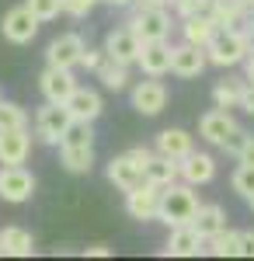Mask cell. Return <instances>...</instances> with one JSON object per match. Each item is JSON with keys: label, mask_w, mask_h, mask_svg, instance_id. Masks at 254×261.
<instances>
[{"label": "cell", "mask_w": 254, "mask_h": 261, "mask_svg": "<svg viewBox=\"0 0 254 261\" xmlns=\"http://www.w3.org/2000/svg\"><path fill=\"white\" fill-rule=\"evenodd\" d=\"M105 174H108V181L115 185L118 192H133L136 185H143V181H146V171L133 161V153H129V150H125V153H118V157H112Z\"/></svg>", "instance_id": "7c38bea8"}, {"label": "cell", "mask_w": 254, "mask_h": 261, "mask_svg": "<svg viewBox=\"0 0 254 261\" xmlns=\"http://www.w3.org/2000/svg\"><path fill=\"white\" fill-rule=\"evenodd\" d=\"M240 108L254 115V81H244V87H240Z\"/></svg>", "instance_id": "d590c367"}, {"label": "cell", "mask_w": 254, "mask_h": 261, "mask_svg": "<svg viewBox=\"0 0 254 261\" xmlns=\"http://www.w3.org/2000/svg\"><path fill=\"white\" fill-rule=\"evenodd\" d=\"M101 4H112V7H133L136 0H101Z\"/></svg>", "instance_id": "ee69618b"}, {"label": "cell", "mask_w": 254, "mask_h": 261, "mask_svg": "<svg viewBox=\"0 0 254 261\" xmlns=\"http://www.w3.org/2000/svg\"><path fill=\"white\" fill-rule=\"evenodd\" d=\"M237 161L240 164H254V136H247V143H244V150H240Z\"/></svg>", "instance_id": "ab89813d"}, {"label": "cell", "mask_w": 254, "mask_h": 261, "mask_svg": "<svg viewBox=\"0 0 254 261\" xmlns=\"http://www.w3.org/2000/svg\"><path fill=\"white\" fill-rule=\"evenodd\" d=\"M244 143H247V133H240V129H237V133H234V136H230L226 143H223L219 150H226V153H234V157H240V150H244Z\"/></svg>", "instance_id": "e575fe53"}, {"label": "cell", "mask_w": 254, "mask_h": 261, "mask_svg": "<svg viewBox=\"0 0 254 261\" xmlns=\"http://www.w3.org/2000/svg\"><path fill=\"white\" fill-rule=\"evenodd\" d=\"M240 258H254V230L240 233Z\"/></svg>", "instance_id": "74e56055"}, {"label": "cell", "mask_w": 254, "mask_h": 261, "mask_svg": "<svg viewBox=\"0 0 254 261\" xmlns=\"http://www.w3.org/2000/svg\"><path fill=\"white\" fill-rule=\"evenodd\" d=\"M237 129H240V125L234 122L230 108H219V105H216L213 112H206V115L198 119V136H202L206 143H213V146H223V143L230 140Z\"/></svg>", "instance_id": "9c48e42d"}, {"label": "cell", "mask_w": 254, "mask_h": 261, "mask_svg": "<svg viewBox=\"0 0 254 261\" xmlns=\"http://www.w3.org/2000/svg\"><path fill=\"white\" fill-rule=\"evenodd\" d=\"M192 150H195V143H192V136L185 129H164V133H157V153H164V157L185 161Z\"/></svg>", "instance_id": "7402d4cb"}, {"label": "cell", "mask_w": 254, "mask_h": 261, "mask_svg": "<svg viewBox=\"0 0 254 261\" xmlns=\"http://www.w3.org/2000/svg\"><path fill=\"white\" fill-rule=\"evenodd\" d=\"M206 63H209V53L195 45V42H181L174 45V60H171V73L174 77H185V81H192L198 77L202 70H206Z\"/></svg>", "instance_id": "4fadbf2b"}, {"label": "cell", "mask_w": 254, "mask_h": 261, "mask_svg": "<svg viewBox=\"0 0 254 261\" xmlns=\"http://www.w3.org/2000/svg\"><path fill=\"white\" fill-rule=\"evenodd\" d=\"M240 32H244V42H247V56H254V18L247 21Z\"/></svg>", "instance_id": "60d3db41"}, {"label": "cell", "mask_w": 254, "mask_h": 261, "mask_svg": "<svg viewBox=\"0 0 254 261\" xmlns=\"http://www.w3.org/2000/svg\"><path fill=\"white\" fill-rule=\"evenodd\" d=\"M181 178V161L174 157H164V153H154V161L146 164V181H154L160 188H167V185H174Z\"/></svg>", "instance_id": "d4e9b609"}, {"label": "cell", "mask_w": 254, "mask_h": 261, "mask_svg": "<svg viewBox=\"0 0 254 261\" xmlns=\"http://www.w3.org/2000/svg\"><path fill=\"white\" fill-rule=\"evenodd\" d=\"M28 7H32V14L39 21H53L63 14V0H24Z\"/></svg>", "instance_id": "1f68e13d"}, {"label": "cell", "mask_w": 254, "mask_h": 261, "mask_svg": "<svg viewBox=\"0 0 254 261\" xmlns=\"http://www.w3.org/2000/svg\"><path fill=\"white\" fill-rule=\"evenodd\" d=\"M213 4H216V0H185V4L177 7V14H181V18H192V14H213Z\"/></svg>", "instance_id": "d6a6232c"}, {"label": "cell", "mask_w": 254, "mask_h": 261, "mask_svg": "<svg viewBox=\"0 0 254 261\" xmlns=\"http://www.w3.org/2000/svg\"><path fill=\"white\" fill-rule=\"evenodd\" d=\"M247 205H251V213H254V195H251V199H247Z\"/></svg>", "instance_id": "7dc6e473"}, {"label": "cell", "mask_w": 254, "mask_h": 261, "mask_svg": "<svg viewBox=\"0 0 254 261\" xmlns=\"http://www.w3.org/2000/svg\"><path fill=\"white\" fill-rule=\"evenodd\" d=\"M0 258H4V241H0Z\"/></svg>", "instance_id": "c3c4849f"}, {"label": "cell", "mask_w": 254, "mask_h": 261, "mask_svg": "<svg viewBox=\"0 0 254 261\" xmlns=\"http://www.w3.org/2000/svg\"><path fill=\"white\" fill-rule=\"evenodd\" d=\"M87 254H91V258H108V247L94 244V247H87Z\"/></svg>", "instance_id": "b9f144b4"}, {"label": "cell", "mask_w": 254, "mask_h": 261, "mask_svg": "<svg viewBox=\"0 0 254 261\" xmlns=\"http://www.w3.org/2000/svg\"><path fill=\"white\" fill-rule=\"evenodd\" d=\"M240 81H219L213 87V101L219 108H240Z\"/></svg>", "instance_id": "f1b7e54d"}, {"label": "cell", "mask_w": 254, "mask_h": 261, "mask_svg": "<svg viewBox=\"0 0 254 261\" xmlns=\"http://www.w3.org/2000/svg\"><path fill=\"white\" fill-rule=\"evenodd\" d=\"M213 18H216L219 28H244V24L254 18V11H251L247 0H216Z\"/></svg>", "instance_id": "ffe728a7"}, {"label": "cell", "mask_w": 254, "mask_h": 261, "mask_svg": "<svg viewBox=\"0 0 254 261\" xmlns=\"http://www.w3.org/2000/svg\"><path fill=\"white\" fill-rule=\"evenodd\" d=\"M0 241H4V254H11V258H32L35 254V237L24 226H4Z\"/></svg>", "instance_id": "cb8c5ba5"}, {"label": "cell", "mask_w": 254, "mask_h": 261, "mask_svg": "<svg viewBox=\"0 0 254 261\" xmlns=\"http://www.w3.org/2000/svg\"><path fill=\"white\" fill-rule=\"evenodd\" d=\"M171 60H174V45H167L164 42H143V53H139V70L146 73V77H164V73H171Z\"/></svg>", "instance_id": "2e32d148"}, {"label": "cell", "mask_w": 254, "mask_h": 261, "mask_svg": "<svg viewBox=\"0 0 254 261\" xmlns=\"http://www.w3.org/2000/svg\"><path fill=\"white\" fill-rule=\"evenodd\" d=\"M101 60H105V49H87V53H84V60H80V66H84V70H87V73H94V70H98L101 66Z\"/></svg>", "instance_id": "8d00e7d4"}, {"label": "cell", "mask_w": 254, "mask_h": 261, "mask_svg": "<svg viewBox=\"0 0 254 261\" xmlns=\"http://www.w3.org/2000/svg\"><path fill=\"white\" fill-rule=\"evenodd\" d=\"M160 185H154V181H143V185H136L133 192H125V213L133 216V220L146 223V220H157L160 216Z\"/></svg>", "instance_id": "ba28073f"}, {"label": "cell", "mask_w": 254, "mask_h": 261, "mask_svg": "<svg viewBox=\"0 0 254 261\" xmlns=\"http://www.w3.org/2000/svg\"><path fill=\"white\" fill-rule=\"evenodd\" d=\"M39 24L42 21L32 14V7L28 4H21V7H11L4 21H0V32H4V39L14 42V45H28V42L39 35Z\"/></svg>", "instance_id": "52a82bcc"}, {"label": "cell", "mask_w": 254, "mask_h": 261, "mask_svg": "<svg viewBox=\"0 0 254 261\" xmlns=\"http://www.w3.org/2000/svg\"><path fill=\"white\" fill-rule=\"evenodd\" d=\"M59 157H63V167L70 174H87L94 167V133H91V122H73L66 129V136L59 140Z\"/></svg>", "instance_id": "6da1fadb"}, {"label": "cell", "mask_w": 254, "mask_h": 261, "mask_svg": "<svg viewBox=\"0 0 254 261\" xmlns=\"http://www.w3.org/2000/svg\"><path fill=\"white\" fill-rule=\"evenodd\" d=\"M94 77H98L108 91H122V87L129 84V66L118 63V60H112V56L105 53V60H101V66L94 70Z\"/></svg>", "instance_id": "4316f807"}, {"label": "cell", "mask_w": 254, "mask_h": 261, "mask_svg": "<svg viewBox=\"0 0 254 261\" xmlns=\"http://www.w3.org/2000/svg\"><path fill=\"white\" fill-rule=\"evenodd\" d=\"M129 153H133V161H136L139 167H143V171H146V164L154 161V150H146V146H133Z\"/></svg>", "instance_id": "f35d334b"}, {"label": "cell", "mask_w": 254, "mask_h": 261, "mask_svg": "<svg viewBox=\"0 0 254 261\" xmlns=\"http://www.w3.org/2000/svg\"><path fill=\"white\" fill-rule=\"evenodd\" d=\"M84 53H87V42L80 39L77 32H66V35H59V39L49 42V49H45V60L49 66H80L84 60Z\"/></svg>", "instance_id": "8fae6325"}, {"label": "cell", "mask_w": 254, "mask_h": 261, "mask_svg": "<svg viewBox=\"0 0 254 261\" xmlns=\"http://www.w3.org/2000/svg\"><path fill=\"white\" fill-rule=\"evenodd\" d=\"M32 153V133L24 129H0V164H24Z\"/></svg>", "instance_id": "e0dca14e"}, {"label": "cell", "mask_w": 254, "mask_h": 261, "mask_svg": "<svg viewBox=\"0 0 254 261\" xmlns=\"http://www.w3.org/2000/svg\"><path fill=\"white\" fill-rule=\"evenodd\" d=\"M230 188H234L237 195L251 199L254 195V164H240V167H237L234 178H230Z\"/></svg>", "instance_id": "4dcf8cb0"}, {"label": "cell", "mask_w": 254, "mask_h": 261, "mask_svg": "<svg viewBox=\"0 0 254 261\" xmlns=\"http://www.w3.org/2000/svg\"><path fill=\"white\" fill-rule=\"evenodd\" d=\"M73 122L77 119L70 115V108H66L63 101H45L39 112H35V136H39L42 143H59Z\"/></svg>", "instance_id": "277c9868"}, {"label": "cell", "mask_w": 254, "mask_h": 261, "mask_svg": "<svg viewBox=\"0 0 254 261\" xmlns=\"http://www.w3.org/2000/svg\"><path fill=\"white\" fill-rule=\"evenodd\" d=\"M247 4H251V11H254V0H247Z\"/></svg>", "instance_id": "681fc988"}, {"label": "cell", "mask_w": 254, "mask_h": 261, "mask_svg": "<svg viewBox=\"0 0 254 261\" xmlns=\"http://www.w3.org/2000/svg\"><path fill=\"white\" fill-rule=\"evenodd\" d=\"M63 105L70 108V115H73L77 122H94L101 112H105V101H101V94L94 91V87H77Z\"/></svg>", "instance_id": "d6986e66"}, {"label": "cell", "mask_w": 254, "mask_h": 261, "mask_svg": "<svg viewBox=\"0 0 254 261\" xmlns=\"http://www.w3.org/2000/svg\"><path fill=\"white\" fill-rule=\"evenodd\" d=\"M192 188H195V185H188V181H185V185L174 181V185H167V188L160 192V216H157V220L164 223V226L174 230V226H188V223L195 220L202 202L195 199Z\"/></svg>", "instance_id": "7a4b0ae2"}, {"label": "cell", "mask_w": 254, "mask_h": 261, "mask_svg": "<svg viewBox=\"0 0 254 261\" xmlns=\"http://www.w3.org/2000/svg\"><path fill=\"white\" fill-rule=\"evenodd\" d=\"M247 81H254V56H247Z\"/></svg>", "instance_id": "f6af8a7d"}, {"label": "cell", "mask_w": 254, "mask_h": 261, "mask_svg": "<svg viewBox=\"0 0 254 261\" xmlns=\"http://www.w3.org/2000/svg\"><path fill=\"white\" fill-rule=\"evenodd\" d=\"M206 251L216 258H240V233L237 230H219L206 241Z\"/></svg>", "instance_id": "83f0119b"}, {"label": "cell", "mask_w": 254, "mask_h": 261, "mask_svg": "<svg viewBox=\"0 0 254 261\" xmlns=\"http://www.w3.org/2000/svg\"><path fill=\"white\" fill-rule=\"evenodd\" d=\"M192 226H195L206 241H209L213 233H219V230H226V213H223V205H216V202H209V205H198V213H195V220H192Z\"/></svg>", "instance_id": "484cf974"}, {"label": "cell", "mask_w": 254, "mask_h": 261, "mask_svg": "<svg viewBox=\"0 0 254 261\" xmlns=\"http://www.w3.org/2000/svg\"><path fill=\"white\" fill-rule=\"evenodd\" d=\"M105 53H108L112 60L125 63V66H133V63H139L143 39H139L129 24H125V28H115V32H108V35H105Z\"/></svg>", "instance_id": "30bf717a"}, {"label": "cell", "mask_w": 254, "mask_h": 261, "mask_svg": "<svg viewBox=\"0 0 254 261\" xmlns=\"http://www.w3.org/2000/svg\"><path fill=\"white\" fill-rule=\"evenodd\" d=\"M129 98H133V108H136L139 115H160L164 105H167V87L157 77H150V81H139Z\"/></svg>", "instance_id": "9a60e30c"}, {"label": "cell", "mask_w": 254, "mask_h": 261, "mask_svg": "<svg viewBox=\"0 0 254 261\" xmlns=\"http://www.w3.org/2000/svg\"><path fill=\"white\" fill-rule=\"evenodd\" d=\"M133 7H167V0H136Z\"/></svg>", "instance_id": "7bdbcfd3"}, {"label": "cell", "mask_w": 254, "mask_h": 261, "mask_svg": "<svg viewBox=\"0 0 254 261\" xmlns=\"http://www.w3.org/2000/svg\"><path fill=\"white\" fill-rule=\"evenodd\" d=\"M181 4H185V0H167V7H171V11H177Z\"/></svg>", "instance_id": "bcb514c9"}, {"label": "cell", "mask_w": 254, "mask_h": 261, "mask_svg": "<svg viewBox=\"0 0 254 261\" xmlns=\"http://www.w3.org/2000/svg\"><path fill=\"white\" fill-rule=\"evenodd\" d=\"M94 4H101V0H63V14H70V18H84V14H91Z\"/></svg>", "instance_id": "836d02e7"}, {"label": "cell", "mask_w": 254, "mask_h": 261, "mask_svg": "<svg viewBox=\"0 0 254 261\" xmlns=\"http://www.w3.org/2000/svg\"><path fill=\"white\" fill-rule=\"evenodd\" d=\"M39 91L45 94V101H66L77 91V77L70 66H45V73L39 77Z\"/></svg>", "instance_id": "5bb4252c"}, {"label": "cell", "mask_w": 254, "mask_h": 261, "mask_svg": "<svg viewBox=\"0 0 254 261\" xmlns=\"http://www.w3.org/2000/svg\"><path fill=\"white\" fill-rule=\"evenodd\" d=\"M206 53H209V63H213V66H223V70L247 63V42H244V32H240V28H216V35L209 39Z\"/></svg>", "instance_id": "3957f363"}, {"label": "cell", "mask_w": 254, "mask_h": 261, "mask_svg": "<svg viewBox=\"0 0 254 261\" xmlns=\"http://www.w3.org/2000/svg\"><path fill=\"white\" fill-rule=\"evenodd\" d=\"M24 125H28V112L14 101L0 98V129H24Z\"/></svg>", "instance_id": "f546056e"}, {"label": "cell", "mask_w": 254, "mask_h": 261, "mask_svg": "<svg viewBox=\"0 0 254 261\" xmlns=\"http://www.w3.org/2000/svg\"><path fill=\"white\" fill-rule=\"evenodd\" d=\"M216 18L213 14H192V18H181V35H185V42H195V45H209V39L216 35Z\"/></svg>", "instance_id": "603a6c76"}, {"label": "cell", "mask_w": 254, "mask_h": 261, "mask_svg": "<svg viewBox=\"0 0 254 261\" xmlns=\"http://www.w3.org/2000/svg\"><path fill=\"white\" fill-rule=\"evenodd\" d=\"M216 178V161L209 153H188L185 161H181V181H188V185H209Z\"/></svg>", "instance_id": "44dd1931"}, {"label": "cell", "mask_w": 254, "mask_h": 261, "mask_svg": "<svg viewBox=\"0 0 254 261\" xmlns=\"http://www.w3.org/2000/svg\"><path fill=\"white\" fill-rule=\"evenodd\" d=\"M143 42H164L171 35V14L167 7H133V18L125 21Z\"/></svg>", "instance_id": "5b68a950"}, {"label": "cell", "mask_w": 254, "mask_h": 261, "mask_svg": "<svg viewBox=\"0 0 254 261\" xmlns=\"http://www.w3.org/2000/svg\"><path fill=\"white\" fill-rule=\"evenodd\" d=\"M35 192V174L24 171L21 164H4L0 167V199L18 205V202H28Z\"/></svg>", "instance_id": "8992f818"}, {"label": "cell", "mask_w": 254, "mask_h": 261, "mask_svg": "<svg viewBox=\"0 0 254 261\" xmlns=\"http://www.w3.org/2000/svg\"><path fill=\"white\" fill-rule=\"evenodd\" d=\"M202 247H206V237L188 223V226H174L171 230V237L164 244V254H171V258H195Z\"/></svg>", "instance_id": "ac0fdd59"}]
</instances>
